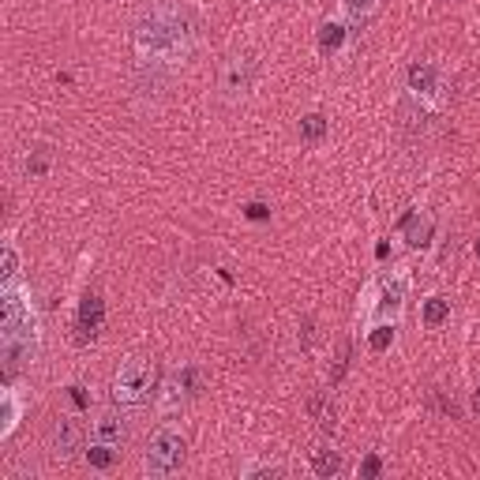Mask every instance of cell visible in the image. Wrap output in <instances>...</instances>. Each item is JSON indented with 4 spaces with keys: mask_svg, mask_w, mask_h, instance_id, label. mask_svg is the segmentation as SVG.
I'll use <instances>...</instances> for the list:
<instances>
[{
    "mask_svg": "<svg viewBox=\"0 0 480 480\" xmlns=\"http://www.w3.org/2000/svg\"><path fill=\"white\" fill-rule=\"evenodd\" d=\"M11 274H16V251L4 248V278H11Z\"/></svg>",
    "mask_w": 480,
    "mask_h": 480,
    "instance_id": "cell-25",
    "label": "cell"
},
{
    "mask_svg": "<svg viewBox=\"0 0 480 480\" xmlns=\"http://www.w3.org/2000/svg\"><path fill=\"white\" fill-rule=\"evenodd\" d=\"M376 4H379V0H345V11H349L353 19H360V16H371Z\"/></svg>",
    "mask_w": 480,
    "mask_h": 480,
    "instance_id": "cell-20",
    "label": "cell"
},
{
    "mask_svg": "<svg viewBox=\"0 0 480 480\" xmlns=\"http://www.w3.org/2000/svg\"><path fill=\"white\" fill-rule=\"evenodd\" d=\"M180 462H184V439H180V432L162 428V432L151 439V447H146V473H151V476H173V473L180 469Z\"/></svg>",
    "mask_w": 480,
    "mask_h": 480,
    "instance_id": "cell-2",
    "label": "cell"
},
{
    "mask_svg": "<svg viewBox=\"0 0 480 480\" xmlns=\"http://www.w3.org/2000/svg\"><path fill=\"white\" fill-rule=\"evenodd\" d=\"M312 469H315V476H334L342 469V454H338V450H315V454H312Z\"/></svg>",
    "mask_w": 480,
    "mask_h": 480,
    "instance_id": "cell-10",
    "label": "cell"
},
{
    "mask_svg": "<svg viewBox=\"0 0 480 480\" xmlns=\"http://www.w3.org/2000/svg\"><path fill=\"white\" fill-rule=\"evenodd\" d=\"M79 443H83V432H79V424L72 417H60L57 428H53V447H57L60 458H68L79 450Z\"/></svg>",
    "mask_w": 480,
    "mask_h": 480,
    "instance_id": "cell-5",
    "label": "cell"
},
{
    "mask_svg": "<svg viewBox=\"0 0 480 480\" xmlns=\"http://www.w3.org/2000/svg\"><path fill=\"white\" fill-rule=\"evenodd\" d=\"M192 38V23L184 11L177 8H154L151 16L139 23L136 42L143 53H154V57H173V53H184Z\"/></svg>",
    "mask_w": 480,
    "mask_h": 480,
    "instance_id": "cell-1",
    "label": "cell"
},
{
    "mask_svg": "<svg viewBox=\"0 0 480 480\" xmlns=\"http://www.w3.org/2000/svg\"><path fill=\"white\" fill-rule=\"evenodd\" d=\"M199 391H203V371H199V368H184L169 383V398H192Z\"/></svg>",
    "mask_w": 480,
    "mask_h": 480,
    "instance_id": "cell-6",
    "label": "cell"
},
{
    "mask_svg": "<svg viewBox=\"0 0 480 480\" xmlns=\"http://www.w3.org/2000/svg\"><path fill=\"white\" fill-rule=\"evenodd\" d=\"M308 409H312V417L319 420V428H323V432H334V405H327L323 394H315L312 402H308Z\"/></svg>",
    "mask_w": 480,
    "mask_h": 480,
    "instance_id": "cell-12",
    "label": "cell"
},
{
    "mask_svg": "<svg viewBox=\"0 0 480 480\" xmlns=\"http://www.w3.org/2000/svg\"><path fill=\"white\" fill-rule=\"evenodd\" d=\"M72 402L75 405H87V391H83V386H72Z\"/></svg>",
    "mask_w": 480,
    "mask_h": 480,
    "instance_id": "cell-26",
    "label": "cell"
},
{
    "mask_svg": "<svg viewBox=\"0 0 480 480\" xmlns=\"http://www.w3.org/2000/svg\"><path fill=\"white\" fill-rule=\"evenodd\" d=\"M154 386V368L146 364V360H124L116 371V379H113V394H116V402H124V405H139L146 391Z\"/></svg>",
    "mask_w": 480,
    "mask_h": 480,
    "instance_id": "cell-3",
    "label": "cell"
},
{
    "mask_svg": "<svg viewBox=\"0 0 480 480\" xmlns=\"http://www.w3.org/2000/svg\"><path fill=\"white\" fill-rule=\"evenodd\" d=\"M98 435H102V443H120V439H124V428H120V420L116 417H102L98 420Z\"/></svg>",
    "mask_w": 480,
    "mask_h": 480,
    "instance_id": "cell-17",
    "label": "cell"
},
{
    "mask_svg": "<svg viewBox=\"0 0 480 480\" xmlns=\"http://www.w3.org/2000/svg\"><path fill=\"white\" fill-rule=\"evenodd\" d=\"M251 72H256V64H244V72H240V64H236V68L229 72V90H233V94H236V90H244L248 87V79H251Z\"/></svg>",
    "mask_w": 480,
    "mask_h": 480,
    "instance_id": "cell-18",
    "label": "cell"
},
{
    "mask_svg": "<svg viewBox=\"0 0 480 480\" xmlns=\"http://www.w3.org/2000/svg\"><path fill=\"white\" fill-rule=\"evenodd\" d=\"M49 146L45 143H38L34 151H31V158H26V173H31V177H45L49 173Z\"/></svg>",
    "mask_w": 480,
    "mask_h": 480,
    "instance_id": "cell-13",
    "label": "cell"
},
{
    "mask_svg": "<svg viewBox=\"0 0 480 480\" xmlns=\"http://www.w3.org/2000/svg\"><path fill=\"white\" fill-rule=\"evenodd\" d=\"M345 368H349V345H342V353H338V368H334V379L345 376Z\"/></svg>",
    "mask_w": 480,
    "mask_h": 480,
    "instance_id": "cell-24",
    "label": "cell"
},
{
    "mask_svg": "<svg viewBox=\"0 0 480 480\" xmlns=\"http://www.w3.org/2000/svg\"><path fill=\"white\" fill-rule=\"evenodd\" d=\"M244 214H248V218H251V222H266V218H271V210H266V207H263V203H251V207H248V210H244Z\"/></svg>",
    "mask_w": 480,
    "mask_h": 480,
    "instance_id": "cell-23",
    "label": "cell"
},
{
    "mask_svg": "<svg viewBox=\"0 0 480 480\" xmlns=\"http://www.w3.org/2000/svg\"><path fill=\"white\" fill-rule=\"evenodd\" d=\"M476 256H480V240H476Z\"/></svg>",
    "mask_w": 480,
    "mask_h": 480,
    "instance_id": "cell-28",
    "label": "cell"
},
{
    "mask_svg": "<svg viewBox=\"0 0 480 480\" xmlns=\"http://www.w3.org/2000/svg\"><path fill=\"white\" fill-rule=\"evenodd\" d=\"M447 315H450V300H443V297H432L428 304H424V323H428V327H439Z\"/></svg>",
    "mask_w": 480,
    "mask_h": 480,
    "instance_id": "cell-15",
    "label": "cell"
},
{
    "mask_svg": "<svg viewBox=\"0 0 480 480\" xmlns=\"http://www.w3.org/2000/svg\"><path fill=\"white\" fill-rule=\"evenodd\" d=\"M300 136H304V139H308V143H319V139H323V136H327V120H323V116H319V113H312V116H304V120H300Z\"/></svg>",
    "mask_w": 480,
    "mask_h": 480,
    "instance_id": "cell-16",
    "label": "cell"
},
{
    "mask_svg": "<svg viewBox=\"0 0 480 480\" xmlns=\"http://www.w3.org/2000/svg\"><path fill=\"white\" fill-rule=\"evenodd\" d=\"M402 229H405V240H409L413 248L428 244V236H432V225H428V222H420V218H417V210H409V214L402 218Z\"/></svg>",
    "mask_w": 480,
    "mask_h": 480,
    "instance_id": "cell-8",
    "label": "cell"
},
{
    "mask_svg": "<svg viewBox=\"0 0 480 480\" xmlns=\"http://www.w3.org/2000/svg\"><path fill=\"white\" fill-rule=\"evenodd\" d=\"M402 297H405V282H386L383 285V300H379V315H391V312H398L402 308Z\"/></svg>",
    "mask_w": 480,
    "mask_h": 480,
    "instance_id": "cell-9",
    "label": "cell"
},
{
    "mask_svg": "<svg viewBox=\"0 0 480 480\" xmlns=\"http://www.w3.org/2000/svg\"><path fill=\"white\" fill-rule=\"evenodd\" d=\"M473 413H476V417H480V391L473 394Z\"/></svg>",
    "mask_w": 480,
    "mask_h": 480,
    "instance_id": "cell-27",
    "label": "cell"
},
{
    "mask_svg": "<svg viewBox=\"0 0 480 480\" xmlns=\"http://www.w3.org/2000/svg\"><path fill=\"white\" fill-rule=\"evenodd\" d=\"M391 342H394V327H376V330H371V338H368V345H371L376 353H383Z\"/></svg>",
    "mask_w": 480,
    "mask_h": 480,
    "instance_id": "cell-19",
    "label": "cell"
},
{
    "mask_svg": "<svg viewBox=\"0 0 480 480\" xmlns=\"http://www.w3.org/2000/svg\"><path fill=\"white\" fill-rule=\"evenodd\" d=\"M102 319H105V300L98 297V293H87L83 308H79V323H75V342L79 345L94 342L98 330H102Z\"/></svg>",
    "mask_w": 480,
    "mask_h": 480,
    "instance_id": "cell-4",
    "label": "cell"
},
{
    "mask_svg": "<svg viewBox=\"0 0 480 480\" xmlns=\"http://www.w3.org/2000/svg\"><path fill=\"white\" fill-rule=\"evenodd\" d=\"M439 83V72L432 64H413L409 68V90H417V94H432Z\"/></svg>",
    "mask_w": 480,
    "mask_h": 480,
    "instance_id": "cell-7",
    "label": "cell"
},
{
    "mask_svg": "<svg viewBox=\"0 0 480 480\" xmlns=\"http://www.w3.org/2000/svg\"><path fill=\"white\" fill-rule=\"evenodd\" d=\"M87 462L94 465V469H109V465L116 462V450H113V443H94L87 450Z\"/></svg>",
    "mask_w": 480,
    "mask_h": 480,
    "instance_id": "cell-14",
    "label": "cell"
},
{
    "mask_svg": "<svg viewBox=\"0 0 480 480\" xmlns=\"http://www.w3.org/2000/svg\"><path fill=\"white\" fill-rule=\"evenodd\" d=\"M342 42H345V26L342 23H323V26H319V49H323V53L342 49Z\"/></svg>",
    "mask_w": 480,
    "mask_h": 480,
    "instance_id": "cell-11",
    "label": "cell"
},
{
    "mask_svg": "<svg viewBox=\"0 0 480 480\" xmlns=\"http://www.w3.org/2000/svg\"><path fill=\"white\" fill-rule=\"evenodd\" d=\"M379 469H383L379 458H376V454H368V458H364V465H360V476H368V480H371V476H379Z\"/></svg>",
    "mask_w": 480,
    "mask_h": 480,
    "instance_id": "cell-22",
    "label": "cell"
},
{
    "mask_svg": "<svg viewBox=\"0 0 480 480\" xmlns=\"http://www.w3.org/2000/svg\"><path fill=\"white\" fill-rule=\"evenodd\" d=\"M0 417H4V424H0V432H8L11 428V420H16V402L4 394V405H0Z\"/></svg>",
    "mask_w": 480,
    "mask_h": 480,
    "instance_id": "cell-21",
    "label": "cell"
}]
</instances>
